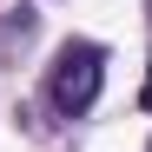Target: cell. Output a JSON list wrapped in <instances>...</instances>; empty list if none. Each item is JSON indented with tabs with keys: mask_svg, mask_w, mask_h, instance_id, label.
Returning <instances> with one entry per match:
<instances>
[{
	"mask_svg": "<svg viewBox=\"0 0 152 152\" xmlns=\"http://www.w3.org/2000/svg\"><path fill=\"white\" fill-rule=\"evenodd\" d=\"M99 80H106V46L99 40H66L53 53V80H46V93H53L60 113H86L99 99Z\"/></svg>",
	"mask_w": 152,
	"mask_h": 152,
	"instance_id": "6da1fadb",
	"label": "cell"
},
{
	"mask_svg": "<svg viewBox=\"0 0 152 152\" xmlns=\"http://www.w3.org/2000/svg\"><path fill=\"white\" fill-rule=\"evenodd\" d=\"M145 20H152V0H145Z\"/></svg>",
	"mask_w": 152,
	"mask_h": 152,
	"instance_id": "3957f363",
	"label": "cell"
},
{
	"mask_svg": "<svg viewBox=\"0 0 152 152\" xmlns=\"http://www.w3.org/2000/svg\"><path fill=\"white\" fill-rule=\"evenodd\" d=\"M139 106L152 113V66H145V86H139Z\"/></svg>",
	"mask_w": 152,
	"mask_h": 152,
	"instance_id": "7a4b0ae2",
	"label": "cell"
}]
</instances>
